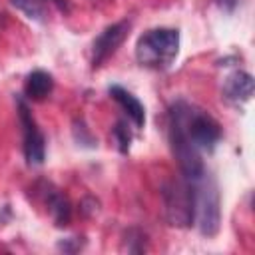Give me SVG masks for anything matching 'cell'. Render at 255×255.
Listing matches in <instances>:
<instances>
[{
  "label": "cell",
  "instance_id": "cell-2",
  "mask_svg": "<svg viewBox=\"0 0 255 255\" xmlns=\"http://www.w3.org/2000/svg\"><path fill=\"white\" fill-rule=\"evenodd\" d=\"M179 52V32L173 28H155L145 32L135 44V58L145 68H167Z\"/></svg>",
  "mask_w": 255,
  "mask_h": 255
},
{
  "label": "cell",
  "instance_id": "cell-4",
  "mask_svg": "<svg viewBox=\"0 0 255 255\" xmlns=\"http://www.w3.org/2000/svg\"><path fill=\"white\" fill-rule=\"evenodd\" d=\"M195 187V217H197V225L199 231L207 237H213L219 231V223H221V201H219V191H217V183L215 179L207 177V173H203L199 179L193 181Z\"/></svg>",
  "mask_w": 255,
  "mask_h": 255
},
{
  "label": "cell",
  "instance_id": "cell-13",
  "mask_svg": "<svg viewBox=\"0 0 255 255\" xmlns=\"http://www.w3.org/2000/svg\"><path fill=\"white\" fill-rule=\"evenodd\" d=\"M114 137H116V143H118V149L122 153H126L129 149V143H131V133L128 129V126L124 122H118L116 128H114Z\"/></svg>",
  "mask_w": 255,
  "mask_h": 255
},
{
  "label": "cell",
  "instance_id": "cell-14",
  "mask_svg": "<svg viewBox=\"0 0 255 255\" xmlns=\"http://www.w3.org/2000/svg\"><path fill=\"white\" fill-rule=\"evenodd\" d=\"M215 2H217V6H219L221 10H225V12H233V10L239 6L241 0H215Z\"/></svg>",
  "mask_w": 255,
  "mask_h": 255
},
{
  "label": "cell",
  "instance_id": "cell-1",
  "mask_svg": "<svg viewBox=\"0 0 255 255\" xmlns=\"http://www.w3.org/2000/svg\"><path fill=\"white\" fill-rule=\"evenodd\" d=\"M185 106H187V102H175L169 108L167 133H169L171 151L179 163L183 177L189 181H195L205 173V167L199 157V149L191 143V139L185 131Z\"/></svg>",
  "mask_w": 255,
  "mask_h": 255
},
{
  "label": "cell",
  "instance_id": "cell-11",
  "mask_svg": "<svg viewBox=\"0 0 255 255\" xmlns=\"http://www.w3.org/2000/svg\"><path fill=\"white\" fill-rule=\"evenodd\" d=\"M52 88H54V80L44 70H34L32 74H28L24 82V94L28 100H34V102L44 100L52 92Z\"/></svg>",
  "mask_w": 255,
  "mask_h": 255
},
{
  "label": "cell",
  "instance_id": "cell-10",
  "mask_svg": "<svg viewBox=\"0 0 255 255\" xmlns=\"http://www.w3.org/2000/svg\"><path fill=\"white\" fill-rule=\"evenodd\" d=\"M110 96L122 106V110L128 114V118L133 122L135 128H143L145 124V110L141 106V102L128 90H124L122 86H112L110 88Z\"/></svg>",
  "mask_w": 255,
  "mask_h": 255
},
{
  "label": "cell",
  "instance_id": "cell-5",
  "mask_svg": "<svg viewBox=\"0 0 255 255\" xmlns=\"http://www.w3.org/2000/svg\"><path fill=\"white\" fill-rule=\"evenodd\" d=\"M185 131L191 143L201 151H213L217 141L221 139L219 122L207 112L189 104L185 106Z\"/></svg>",
  "mask_w": 255,
  "mask_h": 255
},
{
  "label": "cell",
  "instance_id": "cell-3",
  "mask_svg": "<svg viewBox=\"0 0 255 255\" xmlns=\"http://www.w3.org/2000/svg\"><path fill=\"white\" fill-rule=\"evenodd\" d=\"M165 219L173 227H189L195 219V187L189 179H169L163 189Z\"/></svg>",
  "mask_w": 255,
  "mask_h": 255
},
{
  "label": "cell",
  "instance_id": "cell-7",
  "mask_svg": "<svg viewBox=\"0 0 255 255\" xmlns=\"http://www.w3.org/2000/svg\"><path fill=\"white\" fill-rule=\"evenodd\" d=\"M129 32V22H116L112 26H108L96 40L92 46V66L100 68L110 56L116 54V50L122 46V42L126 40Z\"/></svg>",
  "mask_w": 255,
  "mask_h": 255
},
{
  "label": "cell",
  "instance_id": "cell-8",
  "mask_svg": "<svg viewBox=\"0 0 255 255\" xmlns=\"http://www.w3.org/2000/svg\"><path fill=\"white\" fill-rule=\"evenodd\" d=\"M221 94H223V100L229 102V104L247 102L253 96V76L243 72V70H237V72L229 74L223 82Z\"/></svg>",
  "mask_w": 255,
  "mask_h": 255
},
{
  "label": "cell",
  "instance_id": "cell-6",
  "mask_svg": "<svg viewBox=\"0 0 255 255\" xmlns=\"http://www.w3.org/2000/svg\"><path fill=\"white\" fill-rule=\"evenodd\" d=\"M18 116H20V124H22V133H24V155L26 161L30 165H42L44 157H46V139L36 124V120L32 118L28 106L24 100H18Z\"/></svg>",
  "mask_w": 255,
  "mask_h": 255
},
{
  "label": "cell",
  "instance_id": "cell-12",
  "mask_svg": "<svg viewBox=\"0 0 255 255\" xmlns=\"http://www.w3.org/2000/svg\"><path fill=\"white\" fill-rule=\"evenodd\" d=\"M14 8H18L20 12H24L30 20L36 22H44L46 20V6L42 0H10Z\"/></svg>",
  "mask_w": 255,
  "mask_h": 255
},
{
  "label": "cell",
  "instance_id": "cell-9",
  "mask_svg": "<svg viewBox=\"0 0 255 255\" xmlns=\"http://www.w3.org/2000/svg\"><path fill=\"white\" fill-rule=\"evenodd\" d=\"M42 199L54 219L56 225H68L70 223V217H72V207H70V201L64 193H60V189H56L52 183H44V189H42Z\"/></svg>",
  "mask_w": 255,
  "mask_h": 255
}]
</instances>
